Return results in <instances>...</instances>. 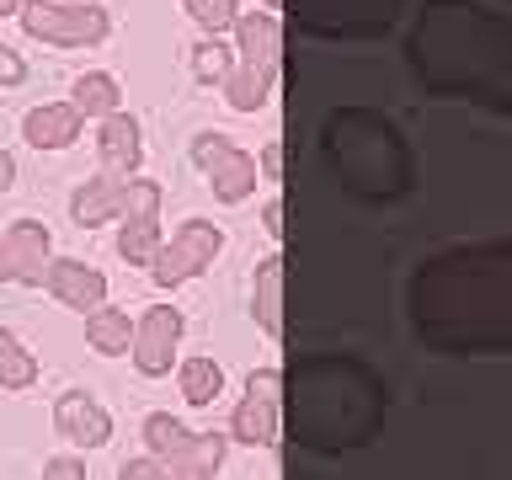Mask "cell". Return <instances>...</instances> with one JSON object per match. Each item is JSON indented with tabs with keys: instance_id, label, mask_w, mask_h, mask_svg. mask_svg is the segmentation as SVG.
I'll return each instance as SVG.
<instances>
[{
	"instance_id": "6da1fadb",
	"label": "cell",
	"mask_w": 512,
	"mask_h": 480,
	"mask_svg": "<svg viewBox=\"0 0 512 480\" xmlns=\"http://www.w3.org/2000/svg\"><path fill=\"white\" fill-rule=\"evenodd\" d=\"M416 64L432 86L475 91L512 107V27L491 22L480 11L464 6L427 11L422 32H416Z\"/></svg>"
},
{
	"instance_id": "7a4b0ae2",
	"label": "cell",
	"mask_w": 512,
	"mask_h": 480,
	"mask_svg": "<svg viewBox=\"0 0 512 480\" xmlns=\"http://www.w3.org/2000/svg\"><path fill=\"white\" fill-rule=\"evenodd\" d=\"M22 27L32 38L54 43V48H75V43H102L107 38V11L80 6V0H22Z\"/></svg>"
},
{
	"instance_id": "3957f363",
	"label": "cell",
	"mask_w": 512,
	"mask_h": 480,
	"mask_svg": "<svg viewBox=\"0 0 512 480\" xmlns=\"http://www.w3.org/2000/svg\"><path fill=\"white\" fill-rule=\"evenodd\" d=\"M192 160L208 171V182H214V192L224 203H240V198H251V187H256V160L246 150H235L224 134H198L192 139Z\"/></svg>"
},
{
	"instance_id": "277c9868",
	"label": "cell",
	"mask_w": 512,
	"mask_h": 480,
	"mask_svg": "<svg viewBox=\"0 0 512 480\" xmlns=\"http://www.w3.org/2000/svg\"><path fill=\"white\" fill-rule=\"evenodd\" d=\"M219 246H224V235L214 230V224L187 219L182 230L171 235V246H160V256L150 262V267H155V283H160V288H171V283L192 278V272H203V267L219 256Z\"/></svg>"
},
{
	"instance_id": "5b68a950",
	"label": "cell",
	"mask_w": 512,
	"mask_h": 480,
	"mask_svg": "<svg viewBox=\"0 0 512 480\" xmlns=\"http://www.w3.org/2000/svg\"><path fill=\"white\" fill-rule=\"evenodd\" d=\"M48 272V230L32 219H16L6 235H0V278L16 283H43Z\"/></svg>"
},
{
	"instance_id": "8992f818",
	"label": "cell",
	"mask_w": 512,
	"mask_h": 480,
	"mask_svg": "<svg viewBox=\"0 0 512 480\" xmlns=\"http://www.w3.org/2000/svg\"><path fill=\"white\" fill-rule=\"evenodd\" d=\"M176 336H182V315L176 310H150L139 320V342H134V358H139V368L144 374H166L171 368V352H176Z\"/></svg>"
},
{
	"instance_id": "52a82bcc",
	"label": "cell",
	"mask_w": 512,
	"mask_h": 480,
	"mask_svg": "<svg viewBox=\"0 0 512 480\" xmlns=\"http://www.w3.org/2000/svg\"><path fill=\"white\" fill-rule=\"evenodd\" d=\"M235 43H240V59L262 75H278V16L272 11H246L235 16Z\"/></svg>"
},
{
	"instance_id": "ba28073f",
	"label": "cell",
	"mask_w": 512,
	"mask_h": 480,
	"mask_svg": "<svg viewBox=\"0 0 512 480\" xmlns=\"http://www.w3.org/2000/svg\"><path fill=\"white\" fill-rule=\"evenodd\" d=\"M48 288L70 304V310H102L107 299V278L96 267H80V262H48Z\"/></svg>"
},
{
	"instance_id": "9c48e42d",
	"label": "cell",
	"mask_w": 512,
	"mask_h": 480,
	"mask_svg": "<svg viewBox=\"0 0 512 480\" xmlns=\"http://www.w3.org/2000/svg\"><path fill=\"white\" fill-rule=\"evenodd\" d=\"M96 144H102V166L107 176H134L139 171V123L123 118V112H107L102 128H96Z\"/></svg>"
},
{
	"instance_id": "30bf717a",
	"label": "cell",
	"mask_w": 512,
	"mask_h": 480,
	"mask_svg": "<svg viewBox=\"0 0 512 480\" xmlns=\"http://www.w3.org/2000/svg\"><path fill=\"white\" fill-rule=\"evenodd\" d=\"M80 123H86V118H80L70 102H48V107L27 112L22 134H27V144H38V150H64V144L80 139Z\"/></svg>"
},
{
	"instance_id": "8fae6325",
	"label": "cell",
	"mask_w": 512,
	"mask_h": 480,
	"mask_svg": "<svg viewBox=\"0 0 512 480\" xmlns=\"http://www.w3.org/2000/svg\"><path fill=\"white\" fill-rule=\"evenodd\" d=\"M54 422H59V432L70 443H80V448H96V443H107V411L96 406V400H86V395H64L59 400V411H54Z\"/></svg>"
},
{
	"instance_id": "7c38bea8",
	"label": "cell",
	"mask_w": 512,
	"mask_h": 480,
	"mask_svg": "<svg viewBox=\"0 0 512 480\" xmlns=\"http://www.w3.org/2000/svg\"><path fill=\"white\" fill-rule=\"evenodd\" d=\"M123 187H128L123 176H91V182L70 198L75 224H102L112 214H123Z\"/></svg>"
},
{
	"instance_id": "4fadbf2b",
	"label": "cell",
	"mask_w": 512,
	"mask_h": 480,
	"mask_svg": "<svg viewBox=\"0 0 512 480\" xmlns=\"http://www.w3.org/2000/svg\"><path fill=\"white\" fill-rule=\"evenodd\" d=\"M70 107L80 118H107V112H118V80L107 70H86L70 91Z\"/></svg>"
},
{
	"instance_id": "5bb4252c",
	"label": "cell",
	"mask_w": 512,
	"mask_h": 480,
	"mask_svg": "<svg viewBox=\"0 0 512 480\" xmlns=\"http://www.w3.org/2000/svg\"><path fill=\"white\" fill-rule=\"evenodd\" d=\"M118 251L134 267H150L155 256H160V224H155V214H128L123 235H118Z\"/></svg>"
},
{
	"instance_id": "9a60e30c",
	"label": "cell",
	"mask_w": 512,
	"mask_h": 480,
	"mask_svg": "<svg viewBox=\"0 0 512 480\" xmlns=\"http://www.w3.org/2000/svg\"><path fill=\"white\" fill-rule=\"evenodd\" d=\"M267 91H272V75L251 70V64H240V70L224 75V96H230L235 112H256V107L267 102Z\"/></svg>"
},
{
	"instance_id": "2e32d148",
	"label": "cell",
	"mask_w": 512,
	"mask_h": 480,
	"mask_svg": "<svg viewBox=\"0 0 512 480\" xmlns=\"http://www.w3.org/2000/svg\"><path fill=\"white\" fill-rule=\"evenodd\" d=\"M235 438L240 443H272V390H262V400H246L235 416Z\"/></svg>"
},
{
	"instance_id": "e0dca14e",
	"label": "cell",
	"mask_w": 512,
	"mask_h": 480,
	"mask_svg": "<svg viewBox=\"0 0 512 480\" xmlns=\"http://www.w3.org/2000/svg\"><path fill=\"white\" fill-rule=\"evenodd\" d=\"M219 363H208V358H192V363H182V390H187V400L192 406H208V400L219 395Z\"/></svg>"
},
{
	"instance_id": "ac0fdd59",
	"label": "cell",
	"mask_w": 512,
	"mask_h": 480,
	"mask_svg": "<svg viewBox=\"0 0 512 480\" xmlns=\"http://www.w3.org/2000/svg\"><path fill=\"white\" fill-rule=\"evenodd\" d=\"M91 347L96 352H123V347H134L128 342V320L118 310H91Z\"/></svg>"
},
{
	"instance_id": "d6986e66",
	"label": "cell",
	"mask_w": 512,
	"mask_h": 480,
	"mask_svg": "<svg viewBox=\"0 0 512 480\" xmlns=\"http://www.w3.org/2000/svg\"><path fill=\"white\" fill-rule=\"evenodd\" d=\"M0 384H11V390L32 384V358H27L22 347H16L11 331H0Z\"/></svg>"
},
{
	"instance_id": "ffe728a7",
	"label": "cell",
	"mask_w": 512,
	"mask_h": 480,
	"mask_svg": "<svg viewBox=\"0 0 512 480\" xmlns=\"http://www.w3.org/2000/svg\"><path fill=\"white\" fill-rule=\"evenodd\" d=\"M278 278H283V262H267L256 272V315H262L267 331H278Z\"/></svg>"
},
{
	"instance_id": "44dd1931",
	"label": "cell",
	"mask_w": 512,
	"mask_h": 480,
	"mask_svg": "<svg viewBox=\"0 0 512 480\" xmlns=\"http://www.w3.org/2000/svg\"><path fill=\"white\" fill-rule=\"evenodd\" d=\"M187 16L198 27H208V32H224V27H235V0H187Z\"/></svg>"
},
{
	"instance_id": "7402d4cb",
	"label": "cell",
	"mask_w": 512,
	"mask_h": 480,
	"mask_svg": "<svg viewBox=\"0 0 512 480\" xmlns=\"http://www.w3.org/2000/svg\"><path fill=\"white\" fill-rule=\"evenodd\" d=\"M144 432H150V443L160 448V454H182V448L192 443L187 432H182V422H176V416H166V411H155L150 422H144Z\"/></svg>"
},
{
	"instance_id": "603a6c76",
	"label": "cell",
	"mask_w": 512,
	"mask_h": 480,
	"mask_svg": "<svg viewBox=\"0 0 512 480\" xmlns=\"http://www.w3.org/2000/svg\"><path fill=\"white\" fill-rule=\"evenodd\" d=\"M192 75L198 80H224L230 75V48L224 43H198L192 48Z\"/></svg>"
},
{
	"instance_id": "cb8c5ba5",
	"label": "cell",
	"mask_w": 512,
	"mask_h": 480,
	"mask_svg": "<svg viewBox=\"0 0 512 480\" xmlns=\"http://www.w3.org/2000/svg\"><path fill=\"white\" fill-rule=\"evenodd\" d=\"M118 480H171L166 470H160L155 459H134V464H123V475Z\"/></svg>"
},
{
	"instance_id": "d4e9b609",
	"label": "cell",
	"mask_w": 512,
	"mask_h": 480,
	"mask_svg": "<svg viewBox=\"0 0 512 480\" xmlns=\"http://www.w3.org/2000/svg\"><path fill=\"white\" fill-rule=\"evenodd\" d=\"M262 176H267V182H278V176H283V150H278V144H267V150H262Z\"/></svg>"
},
{
	"instance_id": "484cf974",
	"label": "cell",
	"mask_w": 512,
	"mask_h": 480,
	"mask_svg": "<svg viewBox=\"0 0 512 480\" xmlns=\"http://www.w3.org/2000/svg\"><path fill=\"white\" fill-rule=\"evenodd\" d=\"M48 480H86V470H80L75 459H54L48 464Z\"/></svg>"
},
{
	"instance_id": "4316f807",
	"label": "cell",
	"mask_w": 512,
	"mask_h": 480,
	"mask_svg": "<svg viewBox=\"0 0 512 480\" xmlns=\"http://www.w3.org/2000/svg\"><path fill=\"white\" fill-rule=\"evenodd\" d=\"M0 80H6V86H16V80H22V59H16L11 48H0Z\"/></svg>"
},
{
	"instance_id": "83f0119b",
	"label": "cell",
	"mask_w": 512,
	"mask_h": 480,
	"mask_svg": "<svg viewBox=\"0 0 512 480\" xmlns=\"http://www.w3.org/2000/svg\"><path fill=\"white\" fill-rule=\"evenodd\" d=\"M11 182H16V160H11L6 150H0V192H6Z\"/></svg>"
},
{
	"instance_id": "f1b7e54d",
	"label": "cell",
	"mask_w": 512,
	"mask_h": 480,
	"mask_svg": "<svg viewBox=\"0 0 512 480\" xmlns=\"http://www.w3.org/2000/svg\"><path fill=\"white\" fill-rule=\"evenodd\" d=\"M267 230H272V235L283 230V203H267Z\"/></svg>"
},
{
	"instance_id": "f546056e",
	"label": "cell",
	"mask_w": 512,
	"mask_h": 480,
	"mask_svg": "<svg viewBox=\"0 0 512 480\" xmlns=\"http://www.w3.org/2000/svg\"><path fill=\"white\" fill-rule=\"evenodd\" d=\"M22 11V0H0V16H16Z\"/></svg>"
},
{
	"instance_id": "4dcf8cb0",
	"label": "cell",
	"mask_w": 512,
	"mask_h": 480,
	"mask_svg": "<svg viewBox=\"0 0 512 480\" xmlns=\"http://www.w3.org/2000/svg\"><path fill=\"white\" fill-rule=\"evenodd\" d=\"M272 6H283V0H272Z\"/></svg>"
}]
</instances>
